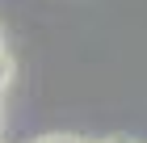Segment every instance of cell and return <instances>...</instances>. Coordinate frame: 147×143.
<instances>
[{
  "label": "cell",
  "mask_w": 147,
  "mask_h": 143,
  "mask_svg": "<svg viewBox=\"0 0 147 143\" xmlns=\"http://www.w3.org/2000/svg\"><path fill=\"white\" fill-rule=\"evenodd\" d=\"M9 76H13V67H9V59H4V55H0V88H4V84H9Z\"/></svg>",
  "instance_id": "2"
},
{
  "label": "cell",
  "mask_w": 147,
  "mask_h": 143,
  "mask_svg": "<svg viewBox=\"0 0 147 143\" xmlns=\"http://www.w3.org/2000/svg\"><path fill=\"white\" fill-rule=\"evenodd\" d=\"M34 143H88V139H80V135H42Z\"/></svg>",
  "instance_id": "1"
}]
</instances>
